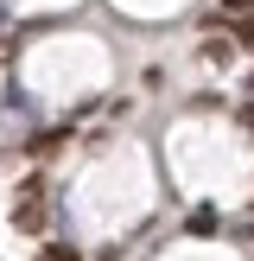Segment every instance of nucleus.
I'll return each instance as SVG.
<instances>
[{
	"instance_id": "2",
	"label": "nucleus",
	"mask_w": 254,
	"mask_h": 261,
	"mask_svg": "<svg viewBox=\"0 0 254 261\" xmlns=\"http://www.w3.org/2000/svg\"><path fill=\"white\" fill-rule=\"evenodd\" d=\"M216 229V211H190V236H210Z\"/></svg>"
},
{
	"instance_id": "6",
	"label": "nucleus",
	"mask_w": 254,
	"mask_h": 261,
	"mask_svg": "<svg viewBox=\"0 0 254 261\" xmlns=\"http://www.w3.org/2000/svg\"><path fill=\"white\" fill-rule=\"evenodd\" d=\"M235 121H241V127H248V134H254V102H248V109H241V115H235Z\"/></svg>"
},
{
	"instance_id": "3",
	"label": "nucleus",
	"mask_w": 254,
	"mask_h": 261,
	"mask_svg": "<svg viewBox=\"0 0 254 261\" xmlns=\"http://www.w3.org/2000/svg\"><path fill=\"white\" fill-rule=\"evenodd\" d=\"M235 45H241V51H254V13H241V25H235Z\"/></svg>"
},
{
	"instance_id": "1",
	"label": "nucleus",
	"mask_w": 254,
	"mask_h": 261,
	"mask_svg": "<svg viewBox=\"0 0 254 261\" xmlns=\"http://www.w3.org/2000/svg\"><path fill=\"white\" fill-rule=\"evenodd\" d=\"M13 223H19V229H45V223H51V198H45V185H25V191H19Z\"/></svg>"
},
{
	"instance_id": "4",
	"label": "nucleus",
	"mask_w": 254,
	"mask_h": 261,
	"mask_svg": "<svg viewBox=\"0 0 254 261\" xmlns=\"http://www.w3.org/2000/svg\"><path fill=\"white\" fill-rule=\"evenodd\" d=\"M223 13H254V0H223Z\"/></svg>"
},
{
	"instance_id": "7",
	"label": "nucleus",
	"mask_w": 254,
	"mask_h": 261,
	"mask_svg": "<svg viewBox=\"0 0 254 261\" xmlns=\"http://www.w3.org/2000/svg\"><path fill=\"white\" fill-rule=\"evenodd\" d=\"M248 96H254V76H248Z\"/></svg>"
},
{
	"instance_id": "5",
	"label": "nucleus",
	"mask_w": 254,
	"mask_h": 261,
	"mask_svg": "<svg viewBox=\"0 0 254 261\" xmlns=\"http://www.w3.org/2000/svg\"><path fill=\"white\" fill-rule=\"evenodd\" d=\"M45 261H76V249H45Z\"/></svg>"
}]
</instances>
